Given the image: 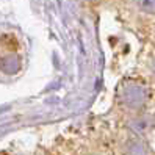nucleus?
I'll use <instances>...</instances> for the list:
<instances>
[{"label":"nucleus","instance_id":"nucleus-1","mask_svg":"<svg viewBox=\"0 0 155 155\" xmlns=\"http://www.w3.org/2000/svg\"><path fill=\"white\" fill-rule=\"evenodd\" d=\"M144 3L149 6V10L155 11V0H144Z\"/></svg>","mask_w":155,"mask_h":155}]
</instances>
